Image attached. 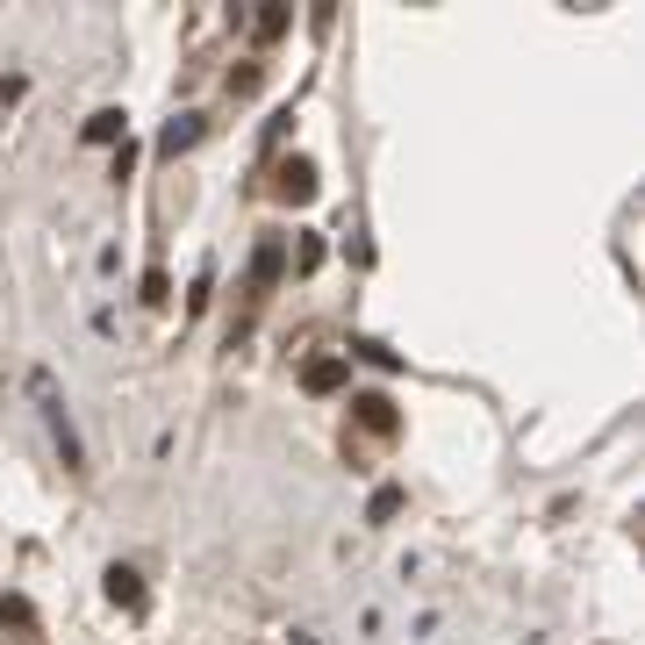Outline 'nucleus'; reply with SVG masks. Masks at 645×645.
Here are the masks:
<instances>
[{"label": "nucleus", "mask_w": 645, "mask_h": 645, "mask_svg": "<svg viewBox=\"0 0 645 645\" xmlns=\"http://www.w3.org/2000/svg\"><path fill=\"white\" fill-rule=\"evenodd\" d=\"M29 395H37V409H43V423H51V438H58V452H65V467H80V430H72V417H65V395H58V380L43 373H29Z\"/></svg>", "instance_id": "1"}, {"label": "nucleus", "mask_w": 645, "mask_h": 645, "mask_svg": "<svg viewBox=\"0 0 645 645\" xmlns=\"http://www.w3.org/2000/svg\"><path fill=\"white\" fill-rule=\"evenodd\" d=\"M273 194H280L287 208H309L316 202V165L309 158H280L273 165Z\"/></svg>", "instance_id": "2"}, {"label": "nucleus", "mask_w": 645, "mask_h": 645, "mask_svg": "<svg viewBox=\"0 0 645 645\" xmlns=\"http://www.w3.org/2000/svg\"><path fill=\"white\" fill-rule=\"evenodd\" d=\"M345 380H351V359H309L301 366V388L309 395H337Z\"/></svg>", "instance_id": "3"}, {"label": "nucleus", "mask_w": 645, "mask_h": 645, "mask_svg": "<svg viewBox=\"0 0 645 645\" xmlns=\"http://www.w3.org/2000/svg\"><path fill=\"white\" fill-rule=\"evenodd\" d=\"M351 417L373 430V438H395V402L388 395H351Z\"/></svg>", "instance_id": "4"}, {"label": "nucleus", "mask_w": 645, "mask_h": 645, "mask_svg": "<svg viewBox=\"0 0 645 645\" xmlns=\"http://www.w3.org/2000/svg\"><path fill=\"white\" fill-rule=\"evenodd\" d=\"M194 144H202V115H173L165 136H158V158H180V151H194Z\"/></svg>", "instance_id": "5"}, {"label": "nucleus", "mask_w": 645, "mask_h": 645, "mask_svg": "<svg viewBox=\"0 0 645 645\" xmlns=\"http://www.w3.org/2000/svg\"><path fill=\"white\" fill-rule=\"evenodd\" d=\"M280 273H287V252H280V244H258V252H252V287H258V295H266V287H280Z\"/></svg>", "instance_id": "6"}, {"label": "nucleus", "mask_w": 645, "mask_h": 645, "mask_svg": "<svg viewBox=\"0 0 645 645\" xmlns=\"http://www.w3.org/2000/svg\"><path fill=\"white\" fill-rule=\"evenodd\" d=\"M108 603H115V610H144V581H136V566H108Z\"/></svg>", "instance_id": "7"}, {"label": "nucleus", "mask_w": 645, "mask_h": 645, "mask_svg": "<svg viewBox=\"0 0 645 645\" xmlns=\"http://www.w3.org/2000/svg\"><path fill=\"white\" fill-rule=\"evenodd\" d=\"M287 22H295V14H287L280 0H266V8L252 14V43H280V37H287Z\"/></svg>", "instance_id": "8"}, {"label": "nucleus", "mask_w": 645, "mask_h": 645, "mask_svg": "<svg viewBox=\"0 0 645 645\" xmlns=\"http://www.w3.org/2000/svg\"><path fill=\"white\" fill-rule=\"evenodd\" d=\"M122 108H101V115H86V144H122Z\"/></svg>", "instance_id": "9"}, {"label": "nucleus", "mask_w": 645, "mask_h": 645, "mask_svg": "<svg viewBox=\"0 0 645 645\" xmlns=\"http://www.w3.org/2000/svg\"><path fill=\"white\" fill-rule=\"evenodd\" d=\"M366 516H373V524H388V516H402V488H373V502H366Z\"/></svg>", "instance_id": "10"}, {"label": "nucleus", "mask_w": 645, "mask_h": 645, "mask_svg": "<svg viewBox=\"0 0 645 645\" xmlns=\"http://www.w3.org/2000/svg\"><path fill=\"white\" fill-rule=\"evenodd\" d=\"M322 266V237L316 229H301V244H295V273H316Z\"/></svg>", "instance_id": "11"}, {"label": "nucleus", "mask_w": 645, "mask_h": 645, "mask_svg": "<svg viewBox=\"0 0 645 645\" xmlns=\"http://www.w3.org/2000/svg\"><path fill=\"white\" fill-rule=\"evenodd\" d=\"M0 624H37V610H29L22 595H0Z\"/></svg>", "instance_id": "12"}, {"label": "nucleus", "mask_w": 645, "mask_h": 645, "mask_svg": "<svg viewBox=\"0 0 645 645\" xmlns=\"http://www.w3.org/2000/svg\"><path fill=\"white\" fill-rule=\"evenodd\" d=\"M165 295H173V280H165V266H151L144 273V301H165Z\"/></svg>", "instance_id": "13"}, {"label": "nucleus", "mask_w": 645, "mask_h": 645, "mask_svg": "<svg viewBox=\"0 0 645 645\" xmlns=\"http://www.w3.org/2000/svg\"><path fill=\"white\" fill-rule=\"evenodd\" d=\"M229 94H237V101H244V94H258V65H244V72H229Z\"/></svg>", "instance_id": "14"}, {"label": "nucleus", "mask_w": 645, "mask_h": 645, "mask_svg": "<svg viewBox=\"0 0 645 645\" xmlns=\"http://www.w3.org/2000/svg\"><path fill=\"white\" fill-rule=\"evenodd\" d=\"M359 359H366V366H402V359H395L388 345H373V337H366V345H359Z\"/></svg>", "instance_id": "15"}]
</instances>
